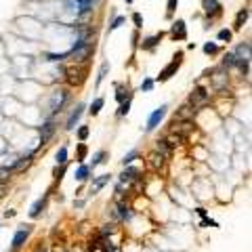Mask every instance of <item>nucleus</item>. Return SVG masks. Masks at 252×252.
<instances>
[{"mask_svg":"<svg viewBox=\"0 0 252 252\" xmlns=\"http://www.w3.org/2000/svg\"><path fill=\"white\" fill-rule=\"evenodd\" d=\"M107 158H109V153L105 151V149H99V151H97L95 156H93V162H90V166H88V168H90V170H93V168H97L99 164H103Z\"/></svg>","mask_w":252,"mask_h":252,"instance_id":"nucleus-23","label":"nucleus"},{"mask_svg":"<svg viewBox=\"0 0 252 252\" xmlns=\"http://www.w3.org/2000/svg\"><path fill=\"white\" fill-rule=\"evenodd\" d=\"M46 200H48V195H44V198H40V200H36L32 204V208H30V216H32V219H38V216L42 214V210L46 208Z\"/></svg>","mask_w":252,"mask_h":252,"instance_id":"nucleus-18","label":"nucleus"},{"mask_svg":"<svg viewBox=\"0 0 252 252\" xmlns=\"http://www.w3.org/2000/svg\"><path fill=\"white\" fill-rule=\"evenodd\" d=\"M208 103H210V90L206 86H202V84H198V86L191 90V95H189V105L198 111L202 107H206Z\"/></svg>","mask_w":252,"mask_h":252,"instance_id":"nucleus-3","label":"nucleus"},{"mask_svg":"<svg viewBox=\"0 0 252 252\" xmlns=\"http://www.w3.org/2000/svg\"><path fill=\"white\" fill-rule=\"evenodd\" d=\"M170 38L172 40H187V25L183 19H177L170 27Z\"/></svg>","mask_w":252,"mask_h":252,"instance_id":"nucleus-12","label":"nucleus"},{"mask_svg":"<svg viewBox=\"0 0 252 252\" xmlns=\"http://www.w3.org/2000/svg\"><path fill=\"white\" fill-rule=\"evenodd\" d=\"M61 74L65 82L69 86H80V84L86 80V74H88V65H63L61 67Z\"/></svg>","mask_w":252,"mask_h":252,"instance_id":"nucleus-1","label":"nucleus"},{"mask_svg":"<svg viewBox=\"0 0 252 252\" xmlns=\"http://www.w3.org/2000/svg\"><path fill=\"white\" fill-rule=\"evenodd\" d=\"M164 164H166V158L160 156L156 149H153L149 156H147V168H149V170H153V172H160V170L164 168Z\"/></svg>","mask_w":252,"mask_h":252,"instance_id":"nucleus-10","label":"nucleus"},{"mask_svg":"<svg viewBox=\"0 0 252 252\" xmlns=\"http://www.w3.org/2000/svg\"><path fill=\"white\" fill-rule=\"evenodd\" d=\"M55 162H57V166H65L67 164V145H61L59 149H57Z\"/></svg>","mask_w":252,"mask_h":252,"instance_id":"nucleus-26","label":"nucleus"},{"mask_svg":"<svg viewBox=\"0 0 252 252\" xmlns=\"http://www.w3.org/2000/svg\"><path fill=\"white\" fill-rule=\"evenodd\" d=\"M30 233H32V227H30V225H25V227L17 229V231H15V235H13V242H11V250H13V252H17L19 248H23V244L27 242Z\"/></svg>","mask_w":252,"mask_h":252,"instance_id":"nucleus-7","label":"nucleus"},{"mask_svg":"<svg viewBox=\"0 0 252 252\" xmlns=\"http://www.w3.org/2000/svg\"><path fill=\"white\" fill-rule=\"evenodd\" d=\"M210 80H212V88H214L219 95L229 93V74H227V69H223V67L212 69V76H210Z\"/></svg>","mask_w":252,"mask_h":252,"instance_id":"nucleus-4","label":"nucleus"},{"mask_svg":"<svg viewBox=\"0 0 252 252\" xmlns=\"http://www.w3.org/2000/svg\"><path fill=\"white\" fill-rule=\"evenodd\" d=\"M139 44V32L132 34V46H137Z\"/></svg>","mask_w":252,"mask_h":252,"instance_id":"nucleus-45","label":"nucleus"},{"mask_svg":"<svg viewBox=\"0 0 252 252\" xmlns=\"http://www.w3.org/2000/svg\"><path fill=\"white\" fill-rule=\"evenodd\" d=\"M0 195H2V183H0Z\"/></svg>","mask_w":252,"mask_h":252,"instance_id":"nucleus-47","label":"nucleus"},{"mask_svg":"<svg viewBox=\"0 0 252 252\" xmlns=\"http://www.w3.org/2000/svg\"><path fill=\"white\" fill-rule=\"evenodd\" d=\"M65 166H67V164H65ZM65 166H55V170H53L55 181H61V179H63V174H65Z\"/></svg>","mask_w":252,"mask_h":252,"instance_id":"nucleus-40","label":"nucleus"},{"mask_svg":"<svg viewBox=\"0 0 252 252\" xmlns=\"http://www.w3.org/2000/svg\"><path fill=\"white\" fill-rule=\"evenodd\" d=\"M38 252H46V250L44 248H38Z\"/></svg>","mask_w":252,"mask_h":252,"instance_id":"nucleus-49","label":"nucleus"},{"mask_svg":"<svg viewBox=\"0 0 252 252\" xmlns=\"http://www.w3.org/2000/svg\"><path fill=\"white\" fill-rule=\"evenodd\" d=\"M103 105H105V99H103V97H97V99H95L93 103H90L88 114H90V116H97V114H99V111L103 109Z\"/></svg>","mask_w":252,"mask_h":252,"instance_id":"nucleus-27","label":"nucleus"},{"mask_svg":"<svg viewBox=\"0 0 252 252\" xmlns=\"http://www.w3.org/2000/svg\"><path fill=\"white\" fill-rule=\"evenodd\" d=\"M86 156H88V147H86V143H78V147H76V162H84L86 160Z\"/></svg>","mask_w":252,"mask_h":252,"instance_id":"nucleus-28","label":"nucleus"},{"mask_svg":"<svg viewBox=\"0 0 252 252\" xmlns=\"http://www.w3.org/2000/svg\"><path fill=\"white\" fill-rule=\"evenodd\" d=\"M166 111H168V105H160L158 109H153L151 114H149V118H147V126H145V128L147 130H156L158 126H160V122L164 120Z\"/></svg>","mask_w":252,"mask_h":252,"instance_id":"nucleus-6","label":"nucleus"},{"mask_svg":"<svg viewBox=\"0 0 252 252\" xmlns=\"http://www.w3.org/2000/svg\"><path fill=\"white\" fill-rule=\"evenodd\" d=\"M90 177V168L86 164H82L78 170H76V181H80V183H84V181H88Z\"/></svg>","mask_w":252,"mask_h":252,"instance_id":"nucleus-29","label":"nucleus"},{"mask_svg":"<svg viewBox=\"0 0 252 252\" xmlns=\"http://www.w3.org/2000/svg\"><path fill=\"white\" fill-rule=\"evenodd\" d=\"M82 114H84V105H82V103H78V105H76V109L72 111V116L67 118V122H65V130H74V128H76V124L80 122Z\"/></svg>","mask_w":252,"mask_h":252,"instance_id":"nucleus-15","label":"nucleus"},{"mask_svg":"<svg viewBox=\"0 0 252 252\" xmlns=\"http://www.w3.org/2000/svg\"><path fill=\"white\" fill-rule=\"evenodd\" d=\"M164 141L168 143V147H170V149H174V147H179L181 143H183V137L177 135V132H168V135L164 137Z\"/></svg>","mask_w":252,"mask_h":252,"instance_id":"nucleus-24","label":"nucleus"},{"mask_svg":"<svg viewBox=\"0 0 252 252\" xmlns=\"http://www.w3.org/2000/svg\"><path fill=\"white\" fill-rule=\"evenodd\" d=\"M126 99H132L130 88L126 86V84H118V86H116V101L118 103H124Z\"/></svg>","mask_w":252,"mask_h":252,"instance_id":"nucleus-19","label":"nucleus"},{"mask_svg":"<svg viewBox=\"0 0 252 252\" xmlns=\"http://www.w3.org/2000/svg\"><path fill=\"white\" fill-rule=\"evenodd\" d=\"M44 57H46V61H65L67 59V53H46L44 55Z\"/></svg>","mask_w":252,"mask_h":252,"instance_id":"nucleus-33","label":"nucleus"},{"mask_svg":"<svg viewBox=\"0 0 252 252\" xmlns=\"http://www.w3.org/2000/svg\"><path fill=\"white\" fill-rule=\"evenodd\" d=\"M126 2H128V4H132V2H135V0H126Z\"/></svg>","mask_w":252,"mask_h":252,"instance_id":"nucleus-48","label":"nucleus"},{"mask_svg":"<svg viewBox=\"0 0 252 252\" xmlns=\"http://www.w3.org/2000/svg\"><path fill=\"white\" fill-rule=\"evenodd\" d=\"M9 179H11V168L2 166L0 168V183H4V181H9Z\"/></svg>","mask_w":252,"mask_h":252,"instance_id":"nucleus-42","label":"nucleus"},{"mask_svg":"<svg viewBox=\"0 0 252 252\" xmlns=\"http://www.w3.org/2000/svg\"><path fill=\"white\" fill-rule=\"evenodd\" d=\"M153 84H156V82H153L151 78H145L141 82V90H143V93H149V90H153Z\"/></svg>","mask_w":252,"mask_h":252,"instance_id":"nucleus-41","label":"nucleus"},{"mask_svg":"<svg viewBox=\"0 0 252 252\" xmlns=\"http://www.w3.org/2000/svg\"><path fill=\"white\" fill-rule=\"evenodd\" d=\"M156 151L160 153V156H164L166 160L172 156V149H170V147H168V143L164 141V139H158V141H156Z\"/></svg>","mask_w":252,"mask_h":252,"instance_id":"nucleus-21","label":"nucleus"},{"mask_svg":"<svg viewBox=\"0 0 252 252\" xmlns=\"http://www.w3.org/2000/svg\"><path fill=\"white\" fill-rule=\"evenodd\" d=\"M162 38H164L162 32L153 34V36H147V38L141 40V48L143 51H156V48L160 46V42H162Z\"/></svg>","mask_w":252,"mask_h":252,"instance_id":"nucleus-13","label":"nucleus"},{"mask_svg":"<svg viewBox=\"0 0 252 252\" xmlns=\"http://www.w3.org/2000/svg\"><path fill=\"white\" fill-rule=\"evenodd\" d=\"M248 17H250V9H248V6H246V9H240V13L235 15V21H233V32H240L244 27V23L248 21Z\"/></svg>","mask_w":252,"mask_h":252,"instance_id":"nucleus-16","label":"nucleus"},{"mask_svg":"<svg viewBox=\"0 0 252 252\" xmlns=\"http://www.w3.org/2000/svg\"><path fill=\"white\" fill-rule=\"evenodd\" d=\"M202 48H204V53H206V55H216V53L221 51V48H219V44H216V42H206V44L202 46Z\"/></svg>","mask_w":252,"mask_h":252,"instance_id":"nucleus-34","label":"nucleus"},{"mask_svg":"<svg viewBox=\"0 0 252 252\" xmlns=\"http://www.w3.org/2000/svg\"><path fill=\"white\" fill-rule=\"evenodd\" d=\"M200 4H202V11H204L210 19H212V17H219L221 13H223V6H221L219 0H202Z\"/></svg>","mask_w":252,"mask_h":252,"instance_id":"nucleus-9","label":"nucleus"},{"mask_svg":"<svg viewBox=\"0 0 252 252\" xmlns=\"http://www.w3.org/2000/svg\"><path fill=\"white\" fill-rule=\"evenodd\" d=\"M122 23H126V17H122V15H120V17H116L114 21H111V23H109V27H107V30H109V32H114V30H118V27H120Z\"/></svg>","mask_w":252,"mask_h":252,"instance_id":"nucleus-37","label":"nucleus"},{"mask_svg":"<svg viewBox=\"0 0 252 252\" xmlns=\"http://www.w3.org/2000/svg\"><path fill=\"white\" fill-rule=\"evenodd\" d=\"M130 101H132V99H126L124 103H120V107H118V111H116L118 118H124V116L130 111Z\"/></svg>","mask_w":252,"mask_h":252,"instance_id":"nucleus-31","label":"nucleus"},{"mask_svg":"<svg viewBox=\"0 0 252 252\" xmlns=\"http://www.w3.org/2000/svg\"><path fill=\"white\" fill-rule=\"evenodd\" d=\"M107 69H109V63H103L101 69H99V76H97V86H99V84L103 82V78L107 76Z\"/></svg>","mask_w":252,"mask_h":252,"instance_id":"nucleus-39","label":"nucleus"},{"mask_svg":"<svg viewBox=\"0 0 252 252\" xmlns=\"http://www.w3.org/2000/svg\"><path fill=\"white\" fill-rule=\"evenodd\" d=\"M200 227H216V223H214L212 219H208V216H204V219H202V223H200Z\"/></svg>","mask_w":252,"mask_h":252,"instance_id":"nucleus-44","label":"nucleus"},{"mask_svg":"<svg viewBox=\"0 0 252 252\" xmlns=\"http://www.w3.org/2000/svg\"><path fill=\"white\" fill-rule=\"evenodd\" d=\"M193 116H195V109H193L189 103H185V105H181V107L177 109V114H174V122L193 120Z\"/></svg>","mask_w":252,"mask_h":252,"instance_id":"nucleus-14","label":"nucleus"},{"mask_svg":"<svg viewBox=\"0 0 252 252\" xmlns=\"http://www.w3.org/2000/svg\"><path fill=\"white\" fill-rule=\"evenodd\" d=\"M183 57H185V53L183 51H177L172 55V59L166 63V65L160 69V74L156 76V80L153 82H166V80H170L174 74L179 72V67H181V63H183Z\"/></svg>","mask_w":252,"mask_h":252,"instance_id":"nucleus-2","label":"nucleus"},{"mask_svg":"<svg viewBox=\"0 0 252 252\" xmlns=\"http://www.w3.org/2000/svg\"><path fill=\"white\" fill-rule=\"evenodd\" d=\"M231 36H233V32L227 30V27H223V30L216 34V38H219L221 42H231Z\"/></svg>","mask_w":252,"mask_h":252,"instance_id":"nucleus-36","label":"nucleus"},{"mask_svg":"<svg viewBox=\"0 0 252 252\" xmlns=\"http://www.w3.org/2000/svg\"><path fill=\"white\" fill-rule=\"evenodd\" d=\"M233 55H235L237 59L250 61V42H242V44H237V48H235Z\"/></svg>","mask_w":252,"mask_h":252,"instance_id":"nucleus-20","label":"nucleus"},{"mask_svg":"<svg viewBox=\"0 0 252 252\" xmlns=\"http://www.w3.org/2000/svg\"><path fill=\"white\" fill-rule=\"evenodd\" d=\"M235 63H237V57L233 53H225L223 55V59H221V67L223 69H231V67H235Z\"/></svg>","mask_w":252,"mask_h":252,"instance_id":"nucleus-25","label":"nucleus"},{"mask_svg":"<svg viewBox=\"0 0 252 252\" xmlns=\"http://www.w3.org/2000/svg\"><path fill=\"white\" fill-rule=\"evenodd\" d=\"M88 135H90V128H88V126H80V128H78V139H80V143L86 141Z\"/></svg>","mask_w":252,"mask_h":252,"instance_id":"nucleus-38","label":"nucleus"},{"mask_svg":"<svg viewBox=\"0 0 252 252\" xmlns=\"http://www.w3.org/2000/svg\"><path fill=\"white\" fill-rule=\"evenodd\" d=\"M137 158H139V151L132 149V151H128V153H126V156L122 158V164H124V166H130L132 160H137Z\"/></svg>","mask_w":252,"mask_h":252,"instance_id":"nucleus-35","label":"nucleus"},{"mask_svg":"<svg viewBox=\"0 0 252 252\" xmlns=\"http://www.w3.org/2000/svg\"><path fill=\"white\" fill-rule=\"evenodd\" d=\"M32 158H34V153H27V156H23V158H19L15 164L11 166V172H23L27 166L32 164Z\"/></svg>","mask_w":252,"mask_h":252,"instance_id":"nucleus-17","label":"nucleus"},{"mask_svg":"<svg viewBox=\"0 0 252 252\" xmlns=\"http://www.w3.org/2000/svg\"><path fill=\"white\" fill-rule=\"evenodd\" d=\"M132 23H135L137 30H141V27H143V17H141V13H132Z\"/></svg>","mask_w":252,"mask_h":252,"instance_id":"nucleus-43","label":"nucleus"},{"mask_svg":"<svg viewBox=\"0 0 252 252\" xmlns=\"http://www.w3.org/2000/svg\"><path fill=\"white\" fill-rule=\"evenodd\" d=\"M135 181H141V170L135 166H126L120 172V183H135Z\"/></svg>","mask_w":252,"mask_h":252,"instance_id":"nucleus-11","label":"nucleus"},{"mask_svg":"<svg viewBox=\"0 0 252 252\" xmlns=\"http://www.w3.org/2000/svg\"><path fill=\"white\" fill-rule=\"evenodd\" d=\"M177 6H179V0H166V19H170L174 15Z\"/></svg>","mask_w":252,"mask_h":252,"instance_id":"nucleus-30","label":"nucleus"},{"mask_svg":"<svg viewBox=\"0 0 252 252\" xmlns=\"http://www.w3.org/2000/svg\"><path fill=\"white\" fill-rule=\"evenodd\" d=\"M198 214L202 216V219H204V216H206V208H198Z\"/></svg>","mask_w":252,"mask_h":252,"instance_id":"nucleus-46","label":"nucleus"},{"mask_svg":"<svg viewBox=\"0 0 252 252\" xmlns=\"http://www.w3.org/2000/svg\"><path fill=\"white\" fill-rule=\"evenodd\" d=\"M114 231H116V225H114V223H107V225H103V227H101V231H99V237H101V240H105V237L111 235V233H114Z\"/></svg>","mask_w":252,"mask_h":252,"instance_id":"nucleus-32","label":"nucleus"},{"mask_svg":"<svg viewBox=\"0 0 252 252\" xmlns=\"http://www.w3.org/2000/svg\"><path fill=\"white\" fill-rule=\"evenodd\" d=\"M55 132H57V124H55L53 120H46L40 126V145H46L53 139Z\"/></svg>","mask_w":252,"mask_h":252,"instance_id":"nucleus-8","label":"nucleus"},{"mask_svg":"<svg viewBox=\"0 0 252 252\" xmlns=\"http://www.w3.org/2000/svg\"><path fill=\"white\" fill-rule=\"evenodd\" d=\"M67 101H69V88H57V90H53V95H51V116L61 114Z\"/></svg>","mask_w":252,"mask_h":252,"instance_id":"nucleus-5","label":"nucleus"},{"mask_svg":"<svg viewBox=\"0 0 252 252\" xmlns=\"http://www.w3.org/2000/svg\"><path fill=\"white\" fill-rule=\"evenodd\" d=\"M105 183H109V174H99V177H97L95 181H93V185H90V193H97L99 191V189L105 185Z\"/></svg>","mask_w":252,"mask_h":252,"instance_id":"nucleus-22","label":"nucleus"}]
</instances>
